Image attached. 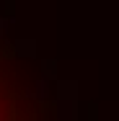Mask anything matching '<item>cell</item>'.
<instances>
[{"instance_id":"6da1fadb","label":"cell","mask_w":119,"mask_h":121,"mask_svg":"<svg viewBox=\"0 0 119 121\" xmlns=\"http://www.w3.org/2000/svg\"><path fill=\"white\" fill-rule=\"evenodd\" d=\"M21 90L13 82L10 72L0 65V119H13V116H24L21 113Z\"/></svg>"}]
</instances>
